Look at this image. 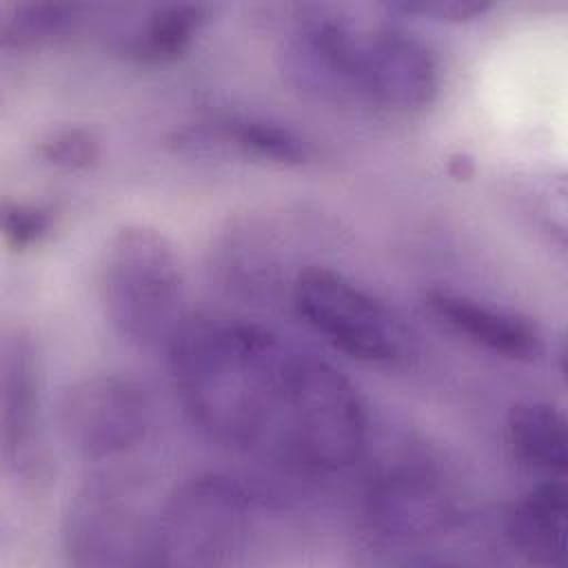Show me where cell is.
<instances>
[{
	"instance_id": "1",
	"label": "cell",
	"mask_w": 568,
	"mask_h": 568,
	"mask_svg": "<svg viewBox=\"0 0 568 568\" xmlns=\"http://www.w3.org/2000/svg\"><path fill=\"white\" fill-rule=\"evenodd\" d=\"M175 390L215 442L288 466L317 355L242 320H186L169 346Z\"/></svg>"
},
{
	"instance_id": "2",
	"label": "cell",
	"mask_w": 568,
	"mask_h": 568,
	"mask_svg": "<svg viewBox=\"0 0 568 568\" xmlns=\"http://www.w3.org/2000/svg\"><path fill=\"white\" fill-rule=\"evenodd\" d=\"M100 286L109 322L140 348H169L189 320L178 255L153 226L115 231L104 248Z\"/></svg>"
},
{
	"instance_id": "3",
	"label": "cell",
	"mask_w": 568,
	"mask_h": 568,
	"mask_svg": "<svg viewBox=\"0 0 568 568\" xmlns=\"http://www.w3.org/2000/svg\"><path fill=\"white\" fill-rule=\"evenodd\" d=\"M158 517L160 506L135 477L95 475L64 510V555L82 568L158 566Z\"/></svg>"
},
{
	"instance_id": "4",
	"label": "cell",
	"mask_w": 568,
	"mask_h": 568,
	"mask_svg": "<svg viewBox=\"0 0 568 568\" xmlns=\"http://www.w3.org/2000/svg\"><path fill=\"white\" fill-rule=\"evenodd\" d=\"M295 313L333 348L382 366L410 359L413 339L402 320L368 288L328 266H306L293 282Z\"/></svg>"
},
{
	"instance_id": "5",
	"label": "cell",
	"mask_w": 568,
	"mask_h": 568,
	"mask_svg": "<svg viewBox=\"0 0 568 568\" xmlns=\"http://www.w3.org/2000/svg\"><path fill=\"white\" fill-rule=\"evenodd\" d=\"M251 499L224 475H197L180 484L158 517V566H226L244 550Z\"/></svg>"
},
{
	"instance_id": "6",
	"label": "cell",
	"mask_w": 568,
	"mask_h": 568,
	"mask_svg": "<svg viewBox=\"0 0 568 568\" xmlns=\"http://www.w3.org/2000/svg\"><path fill=\"white\" fill-rule=\"evenodd\" d=\"M346 69L353 104L415 113L430 106L439 93L433 51L397 29L351 27Z\"/></svg>"
},
{
	"instance_id": "7",
	"label": "cell",
	"mask_w": 568,
	"mask_h": 568,
	"mask_svg": "<svg viewBox=\"0 0 568 568\" xmlns=\"http://www.w3.org/2000/svg\"><path fill=\"white\" fill-rule=\"evenodd\" d=\"M55 417L69 448L98 462L129 453L146 437L151 402L133 377L93 373L62 390Z\"/></svg>"
},
{
	"instance_id": "8",
	"label": "cell",
	"mask_w": 568,
	"mask_h": 568,
	"mask_svg": "<svg viewBox=\"0 0 568 568\" xmlns=\"http://www.w3.org/2000/svg\"><path fill=\"white\" fill-rule=\"evenodd\" d=\"M366 517L384 539L419 541L448 530L457 508L437 477L422 468H399L371 488Z\"/></svg>"
},
{
	"instance_id": "9",
	"label": "cell",
	"mask_w": 568,
	"mask_h": 568,
	"mask_svg": "<svg viewBox=\"0 0 568 568\" xmlns=\"http://www.w3.org/2000/svg\"><path fill=\"white\" fill-rule=\"evenodd\" d=\"M424 302L442 324L493 355L515 362H537L546 351L537 324L519 313L448 288L428 291Z\"/></svg>"
},
{
	"instance_id": "10",
	"label": "cell",
	"mask_w": 568,
	"mask_h": 568,
	"mask_svg": "<svg viewBox=\"0 0 568 568\" xmlns=\"http://www.w3.org/2000/svg\"><path fill=\"white\" fill-rule=\"evenodd\" d=\"M40 408V368L31 337L16 328L0 348V442L2 457L18 466L29 457Z\"/></svg>"
},
{
	"instance_id": "11",
	"label": "cell",
	"mask_w": 568,
	"mask_h": 568,
	"mask_svg": "<svg viewBox=\"0 0 568 568\" xmlns=\"http://www.w3.org/2000/svg\"><path fill=\"white\" fill-rule=\"evenodd\" d=\"M180 142L193 149L233 153L244 160L300 166L313 160L311 142L286 124L253 118L226 115L180 133Z\"/></svg>"
},
{
	"instance_id": "12",
	"label": "cell",
	"mask_w": 568,
	"mask_h": 568,
	"mask_svg": "<svg viewBox=\"0 0 568 568\" xmlns=\"http://www.w3.org/2000/svg\"><path fill=\"white\" fill-rule=\"evenodd\" d=\"M510 544L528 561L564 566L568 548V490L561 477H544L515 499L504 517Z\"/></svg>"
},
{
	"instance_id": "13",
	"label": "cell",
	"mask_w": 568,
	"mask_h": 568,
	"mask_svg": "<svg viewBox=\"0 0 568 568\" xmlns=\"http://www.w3.org/2000/svg\"><path fill=\"white\" fill-rule=\"evenodd\" d=\"M508 442L515 457L544 477H566L568 430L564 413L544 399H526L510 408Z\"/></svg>"
},
{
	"instance_id": "14",
	"label": "cell",
	"mask_w": 568,
	"mask_h": 568,
	"mask_svg": "<svg viewBox=\"0 0 568 568\" xmlns=\"http://www.w3.org/2000/svg\"><path fill=\"white\" fill-rule=\"evenodd\" d=\"M209 9L204 4H164L120 38V53L138 64H164L180 58L197 38Z\"/></svg>"
},
{
	"instance_id": "15",
	"label": "cell",
	"mask_w": 568,
	"mask_h": 568,
	"mask_svg": "<svg viewBox=\"0 0 568 568\" xmlns=\"http://www.w3.org/2000/svg\"><path fill=\"white\" fill-rule=\"evenodd\" d=\"M78 22V7L64 2L13 4L0 20L2 47H33L69 33Z\"/></svg>"
},
{
	"instance_id": "16",
	"label": "cell",
	"mask_w": 568,
	"mask_h": 568,
	"mask_svg": "<svg viewBox=\"0 0 568 568\" xmlns=\"http://www.w3.org/2000/svg\"><path fill=\"white\" fill-rule=\"evenodd\" d=\"M38 158L62 171H82L98 162V138L84 126H64L44 135L36 146Z\"/></svg>"
},
{
	"instance_id": "17",
	"label": "cell",
	"mask_w": 568,
	"mask_h": 568,
	"mask_svg": "<svg viewBox=\"0 0 568 568\" xmlns=\"http://www.w3.org/2000/svg\"><path fill=\"white\" fill-rule=\"evenodd\" d=\"M55 226V211L47 204L11 202L2 209V237L9 248L27 251L44 242Z\"/></svg>"
},
{
	"instance_id": "18",
	"label": "cell",
	"mask_w": 568,
	"mask_h": 568,
	"mask_svg": "<svg viewBox=\"0 0 568 568\" xmlns=\"http://www.w3.org/2000/svg\"><path fill=\"white\" fill-rule=\"evenodd\" d=\"M388 7L393 11L446 22H468L493 9L486 0H399Z\"/></svg>"
}]
</instances>
